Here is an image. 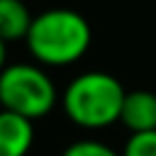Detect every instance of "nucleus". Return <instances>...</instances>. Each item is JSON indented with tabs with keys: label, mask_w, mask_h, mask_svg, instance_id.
Returning <instances> with one entry per match:
<instances>
[{
	"label": "nucleus",
	"mask_w": 156,
	"mask_h": 156,
	"mask_svg": "<svg viewBox=\"0 0 156 156\" xmlns=\"http://www.w3.org/2000/svg\"><path fill=\"white\" fill-rule=\"evenodd\" d=\"M93 41L88 20L68 7H51L32 17L24 44L39 66H71L80 61Z\"/></svg>",
	"instance_id": "nucleus-1"
},
{
	"label": "nucleus",
	"mask_w": 156,
	"mask_h": 156,
	"mask_svg": "<svg viewBox=\"0 0 156 156\" xmlns=\"http://www.w3.org/2000/svg\"><path fill=\"white\" fill-rule=\"evenodd\" d=\"M124 85L105 71H85L76 76L61 93L66 117L80 129H105L119 122Z\"/></svg>",
	"instance_id": "nucleus-2"
},
{
	"label": "nucleus",
	"mask_w": 156,
	"mask_h": 156,
	"mask_svg": "<svg viewBox=\"0 0 156 156\" xmlns=\"http://www.w3.org/2000/svg\"><path fill=\"white\" fill-rule=\"evenodd\" d=\"M61 100L54 80L39 63H10L0 71V107L27 119L46 117Z\"/></svg>",
	"instance_id": "nucleus-3"
},
{
	"label": "nucleus",
	"mask_w": 156,
	"mask_h": 156,
	"mask_svg": "<svg viewBox=\"0 0 156 156\" xmlns=\"http://www.w3.org/2000/svg\"><path fill=\"white\" fill-rule=\"evenodd\" d=\"M34 144L32 119L0 107V156H27Z\"/></svg>",
	"instance_id": "nucleus-4"
},
{
	"label": "nucleus",
	"mask_w": 156,
	"mask_h": 156,
	"mask_svg": "<svg viewBox=\"0 0 156 156\" xmlns=\"http://www.w3.org/2000/svg\"><path fill=\"white\" fill-rule=\"evenodd\" d=\"M119 122L129 132L156 129V93L151 90H129L122 102Z\"/></svg>",
	"instance_id": "nucleus-5"
},
{
	"label": "nucleus",
	"mask_w": 156,
	"mask_h": 156,
	"mask_svg": "<svg viewBox=\"0 0 156 156\" xmlns=\"http://www.w3.org/2000/svg\"><path fill=\"white\" fill-rule=\"evenodd\" d=\"M32 12L24 0H0V39L20 41L27 37L32 24Z\"/></svg>",
	"instance_id": "nucleus-6"
},
{
	"label": "nucleus",
	"mask_w": 156,
	"mask_h": 156,
	"mask_svg": "<svg viewBox=\"0 0 156 156\" xmlns=\"http://www.w3.org/2000/svg\"><path fill=\"white\" fill-rule=\"evenodd\" d=\"M119 156H156V129L132 132L127 136Z\"/></svg>",
	"instance_id": "nucleus-7"
},
{
	"label": "nucleus",
	"mask_w": 156,
	"mask_h": 156,
	"mask_svg": "<svg viewBox=\"0 0 156 156\" xmlns=\"http://www.w3.org/2000/svg\"><path fill=\"white\" fill-rule=\"evenodd\" d=\"M61 156H119V154L98 139H80V141L68 144L61 151Z\"/></svg>",
	"instance_id": "nucleus-8"
},
{
	"label": "nucleus",
	"mask_w": 156,
	"mask_h": 156,
	"mask_svg": "<svg viewBox=\"0 0 156 156\" xmlns=\"http://www.w3.org/2000/svg\"><path fill=\"white\" fill-rule=\"evenodd\" d=\"M7 66V41L0 39V71Z\"/></svg>",
	"instance_id": "nucleus-9"
}]
</instances>
